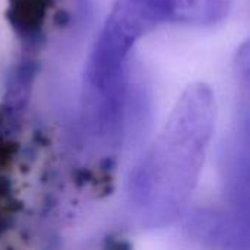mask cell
Returning a JSON list of instances; mask_svg holds the SVG:
<instances>
[{"label": "cell", "mask_w": 250, "mask_h": 250, "mask_svg": "<svg viewBox=\"0 0 250 250\" xmlns=\"http://www.w3.org/2000/svg\"><path fill=\"white\" fill-rule=\"evenodd\" d=\"M233 0H168L170 23L211 26L224 21Z\"/></svg>", "instance_id": "cell-2"}, {"label": "cell", "mask_w": 250, "mask_h": 250, "mask_svg": "<svg viewBox=\"0 0 250 250\" xmlns=\"http://www.w3.org/2000/svg\"><path fill=\"white\" fill-rule=\"evenodd\" d=\"M48 7L50 0H10V23L22 38L32 41L41 31Z\"/></svg>", "instance_id": "cell-3"}, {"label": "cell", "mask_w": 250, "mask_h": 250, "mask_svg": "<svg viewBox=\"0 0 250 250\" xmlns=\"http://www.w3.org/2000/svg\"><path fill=\"white\" fill-rule=\"evenodd\" d=\"M163 23H170L168 0H116L88 57L86 88L108 89L126 82L135 45Z\"/></svg>", "instance_id": "cell-1"}]
</instances>
